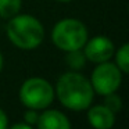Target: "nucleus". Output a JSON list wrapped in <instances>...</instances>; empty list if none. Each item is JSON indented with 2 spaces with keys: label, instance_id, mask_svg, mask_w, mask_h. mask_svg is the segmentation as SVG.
Returning <instances> with one entry per match:
<instances>
[{
  "label": "nucleus",
  "instance_id": "4468645a",
  "mask_svg": "<svg viewBox=\"0 0 129 129\" xmlns=\"http://www.w3.org/2000/svg\"><path fill=\"white\" fill-rule=\"evenodd\" d=\"M0 129H9V118L2 108H0Z\"/></svg>",
  "mask_w": 129,
  "mask_h": 129
},
{
  "label": "nucleus",
  "instance_id": "20e7f679",
  "mask_svg": "<svg viewBox=\"0 0 129 129\" xmlns=\"http://www.w3.org/2000/svg\"><path fill=\"white\" fill-rule=\"evenodd\" d=\"M54 99V89L49 81L43 78H29L20 89V100L26 108L43 110L51 104Z\"/></svg>",
  "mask_w": 129,
  "mask_h": 129
},
{
  "label": "nucleus",
  "instance_id": "2eb2a0df",
  "mask_svg": "<svg viewBox=\"0 0 129 129\" xmlns=\"http://www.w3.org/2000/svg\"><path fill=\"white\" fill-rule=\"evenodd\" d=\"M9 129H34V128H32V125H29L26 122H18V123L11 125Z\"/></svg>",
  "mask_w": 129,
  "mask_h": 129
},
{
  "label": "nucleus",
  "instance_id": "6e6552de",
  "mask_svg": "<svg viewBox=\"0 0 129 129\" xmlns=\"http://www.w3.org/2000/svg\"><path fill=\"white\" fill-rule=\"evenodd\" d=\"M38 129H71L70 119L58 110H47L39 114Z\"/></svg>",
  "mask_w": 129,
  "mask_h": 129
},
{
  "label": "nucleus",
  "instance_id": "f3484780",
  "mask_svg": "<svg viewBox=\"0 0 129 129\" xmlns=\"http://www.w3.org/2000/svg\"><path fill=\"white\" fill-rule=\"evenodd\" d=\"M57 2H61V3H68V2H71V0H57Z\"/></svg>",
  "mask_w": 129,
  "mask_h": 129
},
{
  "label": "nucleus",
  "instance_id": "f8f14e48",
  "mask_svg": "<svg viewBox=\"0 0 129 129\" xmlns=\"http://www.w3.org/2000/svg\"><path fill=\"white\" fill-rule=\"evenodd\" d=\"M104 106L108 107L110 110H111L112 112H117L121 110V107H122V103H121V97L119 96H117L115 93H110V94L106 96V101H104Z\"/></svg>",
  "mask_w": 129,
  "mask_h": 129
},
{
  "label": "nucleus",
  "instance_id": "0eeeda50",
  "mask_svg": "<svg viewBox=\"0 0 129 129\" xmlns=\"http://www.w3.org/2000/svg\"><path fill=\"white\" fill-rule=\"evenodd\" d=\"M87 121L94 129H111L115 123V112L104 104L94 106L87 112Z\"/></svg>",
  "mask_w": 129,
  "mask_h": 129
},
{
  "label": "nucleus",
  "instance_id": "1a4fd4ad",
  "mask_svg": "<svg viewBox=\"0 0 129 129\" xmlns=\"http://www.w3.org/2000/svg\"><path fill=\"white\" fill-rule=\"evenodd\" d=\"M21 10V0H0V17L4 20L15 17Z\"/></svg>",
  "mask_w": 129,
  "mask_h": 129
},
{
  "label": "nucleus",
  "instance_id": "7ed1b4c3",
  "mask_svg": "<svg viewBox=\"0 0 129 129\" xmlns=\"http://www.w3.org/2000/svg\"><path fill=\"white\" fill-rule=\"evenodd\" d=\"M51 39L56 47L62 51L81 50L87 42V29L79 20L65 18L54 25Z\"/></svg>",
  "mask_w": 129,
  "mask_h": 129
},
{
  "label": "nucleus",
  "instance_id": "9b49d317",
  "mask_svg": "<svg viewBox=\"0 0 129 129\" xmlns=\"http://www.w3.org/2000/svg\"><path fill=\"white\" fill-rule=\"evenodd\" d=\"M85 54L81 50H74V51H68L67 54V64L74 70H81L85 64Z\"/></svg>",
  "mask_w": 129,
  "mask_h": 129
},
{
  "label": "nucleus",
  "instance_id": "423d86ee",
  "mask_svg": "<svg viewBox=\"0 0 129 129\" xmlns=\"http://www.w3.org/2000/svg\"><path fill=\"white\" fill-rule=\"evenodd\" d=\"M85 57L89 61L100 64V62H106L114 54V45L112 42L106 36H94L90 39L89 42L85 43Z\"/></svg>",
  "mask_w": 129,
  "mask_h": 129
},
{
  "label": "nucleus",
  "instance_id": "ddd939ff",
  "mask_svg": "<svg viewBox=\"0 0 129 129\" xmlns=\"http://www.w3.org/2000/svg\"><path fill=\"white\" fill-rule=\"evenodd\" d=\"M24 119H25V122L29 123V125H36L38 119H39V114L36 112V110L29 108L28 111L25 112V115H24Z\"/></svg>",
  "mask_w": 129,
  "mask_h": 129
},
{
  "label": "nucleus",
  "instance_id": "dca6fc26",
  "mask_svg": "<svg viewBox=\"0 0 129 129\" xmlns=\"http://www.w3.org/2000/svg\"><path fill=\"white\" fill-rule=\"evenodd\" d=\"M3 70V56H2V53H0V71Z\"/></svg>",
  "mask_w": 129,
  "mask_h": 129
},
{
  "label": "nucleus",
  "instance_id": "39448f33",
  "mask_svg": "<svg viewBox=\"0 0 129 129\" xmlns=\"http://www.w3.org/2000/svg\"><path fill=\"white\" fill-rule=\"evenodd\" d=\"M122 81V72L115 64L106 61L100 62L99 67L92 72L90 83L94 92L99 94L107 96L110 93H115L121 86Z\"/></svg>",
  "mask_w": 129,
  "mask_h": 129
},
{
  "label": "nucleus",
  "instance_id": "f03ea898",
  "mask_svg": "<svg viewBox=\"0 0 129 129\" xmlns=\"http://www.w3.org/2000/svg\"><path fill=\"white\" fill-rule=\"evenodd\" d=\"M7 36L18 49L34 50L43 42L45 29L38 18L28 14H17L9 21Z\"/></svg>",
  "mask_w": 129,
  "mask_h": 129
},
{
  "label": "nucleus",
  "instance_id": "9d476101",
  "mask_svg": "<svg viewBox=\"0 0 129 129\" xmlns=\"http://www.w3.org/2000/svg\"><path fill=\"white\" fill-rule=\"evenodd\" d=\"M115 60H117V67L121 70V72L128 74L129 72V45L123 43L121 49L115 54Z\"/></svg>",
  "mask_w": 129,
  "mask_h": 129
},
{
  "label": "nucleus",
  "instance_id": "f257e3e1",
  "mask_svg": "<svg viewBox=\"0 0 129 129\" xmlns=\"http://www.w3.org/2000/svg\"><path fill=\"white\" fill-rule=\"evenodd\" d=\"M56 93L62 106L74 111L89 108L94 96L90 81L79 72H65L60 76Z\"/></svg>",
  "mask_w": 129,
  "mask_h": 129
}]
</instances>
